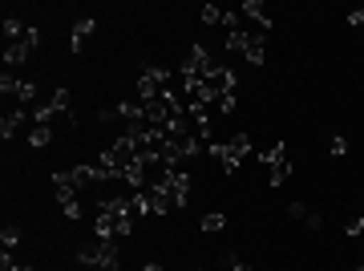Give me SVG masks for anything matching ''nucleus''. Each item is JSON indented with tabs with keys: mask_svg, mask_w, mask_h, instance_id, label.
Returning a JSON list of instances; mask_svg holds the SVG:
<instances>
[{
	"mask_svg": "<svg viewBox=\"0 0 364 271\" xmlns=\"http://www.w3.org/2000/svg\"><path fill=\"white\" fill-rule=\"evenodd\" d=\"M239 13L247 16V25L272 33V16H267V4H263V0H243V9H239Z\"/></svg>",
	"mask_w": 364,
	"mask_h": 271,
	"instance_id": "nucleus-8",
	"label": "nucleus"
},
{
	"mask_svg": "<svg viewBox=\"0 0 364 271\" xmlns=\"http://www.w3.org/2000/svg\"><path fill=\"white\" fill-rule=\"evenodd\" d=\"M223 227H227V215H223V211H210V215H203V231H207V235L223 231Z\"/></svg>",
	"mask_w": 364,
	"mask_h": 271,
	"instance_id": "nucleus-14",
	"label": "nucleus"
},
{
	"mask_svg": "<svg viewBox=\"0 0 364 271\" xmlns=\"http://www.w3.org/2000/svg\"><path fill=\"white\" fill-rule=\"evenodd\" d=\"M170 85H174V73L170 69H142V78H138V102H154V97H170Z\"/></svg>",
	"mask_w": 364,
	"mask_h": 271,
	"instance_id": "nucleus-3",
	"label": "nucleus"
},
{
	"mask_svg": "<svg viewBox=\"0 0 364 271\" xmlns=\"http://www.w3.org/2000/svg\"><path fill=\"white\" fill-rule=\"evenodd\" d=\"M0 93H4V97L13 93L25 110H33V102H37V85H33V81H16V78H9V73L0 78Z\"/></svg>",
	"mask_w": 364,
	"mask_h": 271,
	"instance_id": "nucleus-7",
	"label": "nucleus"
},
{
	"mask_svg": "<svg viewBox=\"0 0 364 271\" xmlns=\"http://www.w3.org/2000/svg\"><path fill=\"white\" fill-rule=\"evenodd\" d=\"M77 263L93 271H122V251L117 239H93V243L77 247Z\"/></svg>",
	"mask_w": 364,
	"mask_h": 271,
	"instance_id": "nucleus-1",
	"label": "nucleus"
},
{
	"mask_svg": "<svg viewBox=\"0 0 364 271\" xmlns=\"http://www.w3.org/2000/svg\"><path fill=\"white\" fill-rule=\"evenodd\" d=\"M251 154V138L247 134H235L227 142H210V158L223 166V174H235V170L243 166V158Z\"/></svg>",
	"mask_w": 364,
	"mask_h": 271,
	"instance_id": "nucleus-2",
	"label": "nucleus"
},
{
	"mask_svg": "<svg viewBox=\"0 0 364 271\" xmlns=\"http://www.w3.org/2000/svg\"><path fill=\"white\" fill-rule=\"evenodd\" d=\"M348 235H364V219H352L348 223Z\"/></svg>",
	"mask_w": 364,
	"mask_h": 271,
	"instance_id": "nucleus-20",
	"label": "nucleus"
},
{
	"mask_svg": "<svg viewBox=\"0 0 364 271\" xmlns=\"http://www.w3.org/2000/svg\"><path fill=\"white\" fill-rule=\"evenodd\" d=\"M0 243H4V251H13V247L21 243V231H16V227H4V231H0Z\"/></svg>",
	"mask_w": 364,
	"mask_h": 271,
	"instance_id": "nucleus-15",
	"label": "nucleus"
},
{
	"mask_svg": "<svg viewBox=\"0 0 364 271\" xmlns=\"http://www.w3.org/2000/svg\"><path fill=\"white\" fill-rule=\"evenodd\" d=\"M25 105H16V110H9V114L0 117V138H4V142H9V138H16V129L25 126Z\"/></svg>",
	"mask_w": 364,
	"mask_h": 271,
	"instance_id": "nucleus-10",
	"label": "nucleus"
},
{
	"mask_svg": "<svg viewBox=\"0 0 364 271\" xmlns=\"http://www.w3.org/2000/svg\"><path fill=\"white\" fill-rule=\"evenodd\" d=\"M223 263H227V267H231V271H251L247 263H243V259H235V255H227V259H223Z\"/></svg>",
	"mask_w": 364,
	"mask_h": 271,
	"instance_id": "nucleus-18",
	"label": "nucleus"
},
{
	"mask_svg": "<svg viewBox=\"0 0 364 271\" xmlns=\"http://www.w3.org/2000/svg\"><path fill=\"white\" fill-rule=\"evenodd\" d=\"M287 215H291V219H308L312 211L304 207V203H287Z\"/></svg>",
	"mask_w": 364,
	"mask_h": 271,
	"instance_id": "nucleus-16",
	"label": "nucleus"
},
{
	"mask_svg": "<svg viewBox=\"0 0 364 271\" xmlns=\"http://www.w3.org/2000/svg\"><path fill=\"white\" fill-rule=\"evenodd\" d=\"M348 25H352V28L364 25V9H352V13H348Z\"/></svg>",
	"mask_w": 364,
	"mask_h": 271,
	"instance_id": "nucleus-19",
	"label": "nucleus"
},
{
	"mask_svg": "<svg viewBox=\"0 0 364 271\" xmlns=\"http://www.w3.org/2000/svg\"><path fill=\"white\" fill-rule=\"evenodd\" d=\"M243 61L255 65V69H259V65L267 61V33H255V37H251V45L243 49Z\"/></svg>",
	"mask_w": 364,
	"mask_h": 271,
	"instance_id": "nucleus-11",
	"label": "nucleus"
},
{
	"mask_svg": "<svg viewBox=\"0 0 364 271\" xmlns=\"http://www.w3.org/2000/svg\"><path fill=\"white\" fill-rule=\"evenodd\" d=\"M57 186V203L65 211V219H81V203H77V191L73 186H61V182H53Z\"/></svg>",
	"mask_w": 364,
	"mask_h": 271,
	"instance_id": "nucleus-9",
	"label": "nucleus"
},
{
	"mask_svg": "<svg viewBox=\"0 0 364 271\" xmlns=\"http://www.w3.org/2000/svg\"><path fill=\"white\" fill-rule=\"evenodd\" d=\"M332 154L344 158V154H348V142H344V138H332Z\"/></svg>",
	"mask_w": 364,
	"mask_h": 271,
	"instance_id": "nucleus-17",
	"label": "nucleus"
},
{
	"mask_svg": "<svg viewBox=\"0 0 364 271\" xmlns=\"http://www.w3.org/2000/svg\"><path fill=\"white\" fill-rule=\"evenodd\" d=\"M37 41H41V28H25V37L13 41V45L4 49V65H25L28 53L37 49Z\"/></svg>",
	"mask_w": 364,
	"mask_h": 271,
	"instance_id": "nucleus-6",
	"label": "nucleus"
},
{
	"mask_svg": "<svg viewBox=\"0 0 364 271\" xmlns=\"http://www.w3.org/2000/svg\"><path fill=\"white\" fill-rule=\"evenodd\" d=\"M97 28V21L93 16H81L77 25H73V37H69V45H73V53L77 49H85V41H90V33Z\"/></svg>",
	"mask_w": 364,
	"mask_h": 271,
	"instance_id": "nucleus-12",
	"label": "nucleus"
},
{
	"mask_svg": "<svg viewBox=\"0 0 364 271\" xmlns=\"http://www.w3.org/2000/svg\"><path fill=\"white\" fill-rule=\"evenodd\" d=\"M210 69H215V61H210L207 45H191L186 57H182V65H178V73H182V78H191V81H203Z\"/></svg>",
	"mask_w": 364,
	"mask_h": 271,
	"instance_id": "nucleus-5",
	"label": "nucleus"
},
{
	"mask_svg": "<svg viewBox=\"0 0 364 271\" xmlns=\"http://www.w3.org/2000/svg\"><path fill=\"white\" fill-rule=\"evenodd\" d=\"M49 142H53V126H41L37 122V126L28 129V146H33V150H45Z\"/></svg>",
	"mask_w": 364,
	"mask_h": 271,
	"instance_id": "nucleus-13",
	"label": "nucleus"
},
{
	"mask_svg": "<svg viewBox=\"0 0 364 271\" xmlns=\"http://www.w3.org/2000/svg\"><path fill=\"white\" fill-rule=\"evenodd\" d=\"M356 271H364V263H360V267H356Z\"/></svg>",
	"mask_w": 364,
	"mask_h": 271,
	"instance_id": "nucleus-21",
	"label": "nucleus"
},
{
	"mask_svg": "<svg viewBox=\"0 0 364 271\" xmlns=\"http://www.w3.org/2000/svg\"><path fill=\"white\" fill-rule=\"evenodd\" d=\"M263 166H267V186H284L287 174H291V158H287V146L275 142L263 150Z\"/></svg>",
	"mask_w": 364,
	"mask_h": 271,
	"instance_id": "nucleus-4",
	"label": "nucleus"
}]
</instances>
